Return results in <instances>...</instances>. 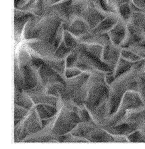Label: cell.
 <instances>
[{
    "label": "cell",
    "mask_w": 145,
    "mask_h": 149,
    "mask_svg": "<svg viewBox=\"0 0 145 149\" xmlns=\"http://www.w3.org/2000/svg\"><path fill=\"white\" fill-rule=\"evenodd\" d=\"M14 106H15V107H17L18 108H20V109H22L23 110H27V109H26V108H24L23 107L19 106V105H17V104H15H15H14Z\"/></svg>",
    "instance_id": "obj_21"
},
{
    "label": "cell",
    "mask_w": 145,
    "mask_h": 149,
    "mask_svg": "<svg viewBox=\"0 0 145 149\" xmlns=\"http://www.w3.org/2000/svg\"><path fill=\"white\" fill-rule=\"evenodd\" d=\"M144 40H145V37H144Z\"/></svg>",
    "instance_id": "obj_24"
},
{
    "label": "cell",
    "mask_w": 145,
    "mask_h": 149,
    "mask_svg": "<svg viewBox=\"0 0 145 149\" xmlns=\"http://www.w3.org/2000/svg\"><path fill=\"white\" fill-rule=\"evenodd\" d=\"M133 63H134L126 60L121 56L114 71L116 79L129 71L133 66Z\"/></svg>",
    "instance_id": "obj_10"
},
{
    "label": "cell",
    "mask_w": 145,
    "mask_h": 149,
    "mask_svg": "<svg viewBox=\"0 0 145 149\" xmlns=\"http://www.w3.org/2000/svg\"><path fill=\"white\" fill-rule=\"evenodd\" d=\"M38 0H34V5L36 6V5L38 3Z\"/></svg>",
    "instance_id": "obj_22"
},
{
    "label": "cell",
    "mask_w": 145,
    "mask_h": 149,
    "mask_svg": "<svg viewBox=\"0 0 145 149\" xmlns=\"http://www.w3.org/2000/svg\"><path fill=\"white\" fill-rule=\"evenodd\" d=\"M127 33V25L120 21L108 32L112 44L116 46L120 47L126 39Z\"/></svg>",
    "instance_id": "obj_4"
},
{
    "label": "cell",
    "mask_w": 145,
    "mask_h": 149,
    "mask_svg": "<svg viewBox=\"0 0 145 149\" xmlns=\"http://www.w3.org/2000/svg\"><path fill=\"white\" fill-rule=\"evenodd\" d=\"M139 56L140 59H145V40L137 43L128 48Z\"/></svg>",
    "instance_id": "obj_12"
},
{
    "label": "cell",
    "mask_w": 145,
    "mask_h": 149,
    "mask_svg": "<svg viewBox=\"0 0 145 149\" xmlns=\"http://www.w3.org/2000/svg\"><path fill=\"white\" fill-rule=\"evenodd\" d=\"M34 111H35V113L36 114L37 117L38 118V121H39V123L40 126L41 128H43L42 124V119L40 118L39 113H38V111L37 110V109L36 108V107L34 108Z\"/></svg>",
    "instance_id": "obj_18"
},
{
    "label": "cell",
    "mask_w": 145,
    "mask_h": 149,
    "mask_svg": "<svg viewBox=\"0 0 145 149\" xmlns=\"http://www.w3.org/2000/svg\"><path fill=\"white\" fill-rule=\"evenodd\" d=\"M139 129V125L128 122H123L106 130L113 136H127Z\"/></svg>",
    "instance_id": "obj_5"
},
{
    "label": "cell",
    "mask_w": 145,
    "mask_h": 149,
    "mask_svg": "<svg viewBox=\"0 0 145 149\" xmlns=\"http://www.w3.org/2000/svg\"><path fill=\"white\" fill-rule=\"evenodd\" d=\"M142 10H143V11H144L145 12V8H143V9H142Z\"/></svg>",
    "instance_id": "obj_23"
},
{
    "label": "cell",
    "mask_w": 145,
    "mask_h": 149,
    "mask_svg": "<svg viewBox=\"0 0 145 149\" xmlns=\"http://www.w3.org/2000/svg\"><path fill=\"white\" fill-rule=\"evenodd\" d=\"M138 93L140 95L145 105V85H140L139 91Z\"/></svg>",
    "instance_id": "obj_16"
},
{
    "label": "cell",
    "mask_w": 145,
    "mask_h": 149,
    "mask_svg": "<svg viewBox=\"0 0 145 149\" xmlns=\"http://www.w3.org/2000/svg\"><path fill=\"white\" fill-rule=\"evenodd\" d=\"M129 143H145V133L141 130H137L126 136Z\"/></svg>",
    "instance_id": "obj_11"
},
{
    "label": "cell",
    "mask_w": 145,
    "mask_h": 149,
    "mask_svg": "<svg viewBox=\"0 0 145 149\" xmlns=\"http://www.w3.org/2000/svg\"><path fill=\"white\" fill-rule=\"evenodd\" d=\"M132 2V0H117L116 1V6L120 4L130 3Z\"/></svg>",
    "instance_id": "obj_19"
},
{
    "label": "cell",
    "mask_w": 145,
    "mask_h": 149,
    "mask_svg": "<svg viewBox=\"0 0 145 149\" xmlns=\"http://www.w3.org/2000/svg\"><path fill=\"white\" fill-rule=\"evenodd\" d=\"M132 3L140 9L145 8V0H132Z\"/></svg>",
    "instance_id": "obj_15"
},
{
    "label": "cell",
    "mask_w": 145,
    "mask_h": 149,
    "mask_svg": "<svg viewBox=\"0 0 145 149\" xmlns=\"http://www.w3.org/2000/svg\"><path fill=\"white\" fill-rule=\"evenodd\" d=\"M121 20L117 14L107 16L92 31L98 33H108Z\"/></svg>",
    "instance_id": "obj_8"
},
{
    "label": "cell",
    "mask_w": 145,
    "mask_h": 149,
    "mask_svg": "<svg viewBox=\"0 0 145 149\" xmlns=\"http://www.w3.org/2000/svg\"><path fill=\"white\" fill-rule=\"evenodd\" d=\"M131 5L133 12L129 22L145 34V12L132 2Z\"/></svg>",
    "instance_id": "obj_6"
},
{
    "label": "cell",
    "mask_w": 145,
    "mask_h": 149,
    "mask_svg": "<svg viewBox=\"0 0 145 149\" xmlns=\"http://www.w3.org/2000/svg\"><path fill=\"white\" fill-rule=\"evenodd\" d=\"M126 113L127 110L120 105L116 113L108 117L101 128L107 130L121 123L125 119Z\"/></svg>",
    "instance_id": "obj_7"
},
{
    "label": "cell",
    "mask_w": 145,
    "mask_h": 149,
    "mask_svg": "<svg viewBox=\"0 0 145 149\" xmlns=\"http://www.w3.org/2000/svg\"><path fill=\"white\" fill-rule=\"evenodd\" d=\"M131 3H122L116 6L117 12L121 21L127 24L130 21L133 14Z\"/></svg>",
    "instance_id": "obj_9"
},
{
    "label": "cell",
    "mask_w": 145,
    "mask_h": 149,
    "mask_svg": "<svg viewBox=\"0 0 145 149\" xmlns=\"http://www.w3.org/2000/svg\"><path fill=\"white\" fill-rule=\"evenodd\" d=\"M133 68L139 73L145 71V59H140V60L134 62Z\"/></svg>",
    "instance_id": "obj_14"
},
{
    "label": "cell",
    "mask_w": 145,
    "mask_h": 149,
    "mask_svg": "<svg viewBox=\"0 0 145 149\" xmlns=\"http://www.w3.org/2000/svg\"><path fill=\"white\" fill-rule=\"evenodd\" d=\"M108 2L111 4V5H113V6H115L116 7V1L117 0H107Z\"/></svg>",
    "instance_id": "obj_20"
},
{
    "label": "cell",
    "mask_w": 145,
    "mask_h": 149,
    "mask_svg": "<svg viewBox=\"0 0 145 149\" xmlns=\"http://www.w3.org/2000/svg\"><path fill=\"white\" fill-rule=\"evenodd\" d=\"M121 49L112 43L104 46L101 61L114 71L116 65L121 57Z\"/></svg>",
    "instance_id": "obj_1"
},
{
    "label": "cell",
    "mask_w": 145,
    "mask_h": 149,
    "mask_svg": "<svg viewBox=\"0 0 145 149\" xmlns=\"http://www.w3.org/2000/svg\"><path fill=\"white\" fill-rule=\"evenodd\" d=\"M127 25V33L126 39L120 48L128 49L137 43L144 40L145 34L133 24L129 22Z\"/></svg>",
    "instance_id": "obj_2"
},
{
    "label": "cell",
    "mask_w": 145,
    "mask_h": 149,
    "mask_svg": "<svg viewBox=\"0 0 145 149\" xmlns=\"http://www.w3.org/2000/svg\"><path fill=\"white\" fill-rule=\"evenodd\" d=\"M121 56L126 60L133 63L140 59L138 55L128 49H121Z\"/></svg>",
    "instance_id": "obj_13"
},
{
    "label": "cell",
    "mask_w": 145,
    "mask_h": 149,
    "mask_svg": "<svg viewBox=\"0 0 145 149\" xmlns=\"http://www.w3.org/2000/svg\"><path fill=\"white\" fill-rule=\"evenodd\" d=\"M138 80L140 85H145V70L139 74Z\"/></svg>",
    "instance_id": "obj_17"
},
{
    "label": "cell",
    "mask_w": 145,
    "mask_h": 149,
    "mask_svg": "<svg viewBox=\"0 0 145 149\" xmlns=\"http://www.w3.org/2000/svg\"><path fill=\"white\" fill-rule=\"evenodd\" d=\"M121 105L126 110H133L145 106L139 93L133 91H127L124 93Z\"/></svg>",
    "instance_id": "obj_3"
}]
</instances>
